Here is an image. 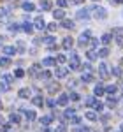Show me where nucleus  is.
<instances>
[{
	"label": "nucleus",
	"mask_w": 123,
	"mask_h": 132,
	"mask_svg": "<svg viewBox=\"0 0 123 132\" xmlns=\"http://www.w3.org/2000/svg\"><path fill=\"white\" fill-rule=\"evenodd\" d=\"M69 65H71V69H74V71H77V69L81 67V62H79L77 53H72V55H71V62H69Z\"/></svg>",
	"instance_id": "1"
},
{
	"label": "nucleus",
	"mask_w": 123,
	"mask_h": 132,
	"mask_svg": "<svg viewBox=\"0 0 123 132\" xmlns=\"http://www.w3.org/2000/svg\"><path fill=\"white\" fill-rule=\"evenodd\" d=\"M93 11H95V18H99V20H104L107 16V12H106L104 7H93Z\"/></svg>",
	"instance_id": "2"
},
{
	"label": "nucleus",
	"mask_w": 123,
	"mask_h": 132,
	"mask_svg": "<svg viewBox=\"0 0 123 132\" xmlns=\"http://www.w3.org/2000/svg\"><path fill=\"white\" fill-rule=\"evenodd\" d=\"M69 74V69L67 67H56V71H55V76L56 78H65Z\"/></svg>",
	"instance_id": "3"
},
{
	"label": "nucleus",
	"mask_w": 123,
	"mask_h": 132,
	"mask_svg": "<svg viewBox=\"0 0 123 132\" xmlns=\"http://www.w3.org/2000/svg\"><path fill=\"white\" fill-rule=\"evenodd\" d=\"M33 25H35V28H39V30H44L46 28V21H44V18H35V21H33Z\"/></svg>",
	"instance_id": "4"
},
{
	"label": "nucleus",
	"mask_w": 123,
	"mask_h": 132,
	"mask_svg": "<svg viewBox=\"0 0 123 132\" xmlns=\"http://www.w3.org/2000/svg\"><path fill=\"white\" fill-rule=\"evenodd\" d=\"M99 74H100V78H107L109 76V71H107V65L106 63H100L99 65Z\"/></svg>",
	"instance_id": "5"
},
{
	"label": "nucleus",
	"mask_w": 123,
	"mask_h": 132,
	"mask_svg": "<svg viewBox=\"0 0 123 132\" xmlns=\"http://www.w3.org/2000/svg\"><path fill=\"white\" fill-rule=\"evenodd\" d=\"M90 35H92V34H90V32H88V30H86V32H83L81 39H79V46H84L86 42L90 41Z\"/></svg>",
	"instance_id": "6"
},
{
	"label": "nucleus",
	"mask_w": 123,
	"mask_h": 132,
	"mask_svg": "<svg viewBox=\"0 0 123 132\" xmlns=\"http://www.w3.org/2000/svg\"><path fill=\"white\" fill-rule=\"evenodd\" d=\"M67 102H69V95H60L58 101H56V104H58V106H67Z\"/></svg>",
	"instance_id": "7"
},
{
	"label": "nucleus",
	"mask_w": 123,
	"mask_h": 132,
	"mask_svg": "<svg viewBox=\"0 0 123 132\" xmlns=\"http://www.w3.org/2000/svg\"><path fill=\"white\" fill-rule=\"evenodd\" d=\"M77 18H79V20H88V18H90V12L86 9H81L77 12Z\"/></svg>",
	"instance_id": "8"
},
{
	"label": "nucleus",
	"mask_w": 123,
	"mask_h": 132,
	"mask_svg": "<svg viewBox=\"0 0 123 132\" xmlns=\"http://www.w3.org/2000/svg\"><path fill=\"white\" fill-rule=\"evenodd\" d=\"M72 44H74L72 37H65V39H63V48H65V50H71Z\"/></svg>",
	"instance_id": "9"
},
{
	"label": "nucleus",
	"mask_w": 123,
	"mask_h": 132,
	"mask_svg": "<svg viewBox=\"0 0 123 132\" xmlns=\"http://www.w3.org/2000/svg\"><path fill=\"white\" fill-rule=\"evenodd\" d=\"M42 65H46V67L56 65V60H55V58H44V60H42Z\"/></svg>",
	"instance_id": "10"
},
{
	"label": "nucleus",
	"mask_w": 123,
	"mask_h": 132,
	"mask_svg": "<svg viewBox=\"0 0 123 132\" xmlns=\"http://www.w3.org/2000/svg\"><path fill=\"white\" fill-rule=\"evenodd\" d=\"M53 16H55V20H63V18H65V12H63L61 9H58V11L53 12Z\"/></svg>",
	"instance_id": "11"
},
{
	"label": "nucleus",
	"mask_w": 123,
	"mask_h": 132,
	"mask_svg": "<svg viewBox=\"0 0 123 132\" xmlns=\"http://www.w3.org/2000/svg\"><path fill=\"white\" fill-rule=\"evenodd\" d=\"M41 9L49 11L51 9V2H49V0H41Z\"/></svg>",
	"instance_id": "12"
},
{
	"label": "nucleus",
	"mask_w": 123,
	"mask_h": 132,
	"mask_svg": "<svg viewBox=\"0 0 123 132\" xmlns=\"http://www.w3.org/2000/svg\"><path fill=\"white\" fill-rule=\"evenodd\" d=\"M4 51H5V55H7V56H12V55L16 53V48H12V46H5Z\"/></svg>",
	"instance_id": "13"
},
{
	"label": "nucleus",
	"mask_w": 123,
	"mask_h": 132,
	"mask_svg": "<svg viewBox=\"0 0 123 132\" xmlns=\"http://www.w3.org/2000/svg\"><path fill=\"white\" fill-rule=\"evenodd\" d=\"M21 28L27 32V34H32V32H33V27H32L30 23H23V27H21Z\"/></svg>",
	"instance_id": "14"
},
{
	"label": "nucleus",
	"mask_w": 123,
	"mask_h": 132,
	"mask_svg": "<svg viewBox=\"0 0 123 132\" xmlns=\"http://www.w3.org/2000/svg\"><path fill=\"white\" fill-rule=\"evenodd\" d=\"M51 120H53L51 116H42V118H41V123L44 125V127H48V125L51 123Z\"/></svg>",
	"instance_id": "15"
},
{
	"label": "nucleus",
	"mask_w": 123,
	"mask_h": 132,
	"mask_svg": "<svg viewBox=\"0 0 123 132\" xmlns=\"http://www.w3.org/2000/svg\"><path fill=\"white\" fill-rule=\"evenodd\" d=\"M44 42L51 48V46H55V42H56V41H55V37H51V35H49V37H44Z\"/></svg>",
	"instance_id": "16"
},
{
	"label": "nucleus",
	"mask_w": 123,
	"mask_h": 132,
	"mask_svg": "<svg viewBox=\"0 0 123 132\" xmlns=\"http://www.w3.org/2000/svg\"><path fill=\"white\" fill-rule=\"evenodd\" d=\"M93 108H95V111L100 113L104 109V104H102V102H99V101H95V102H93Z\"/></svg>",
	"instance_id": "17"
},
{
	"label": "nucleus",
	"mask_w": 123,
	"mask_h": 132,
	"mask_svg": "<svg viewBox=\"0 0 123 132\" xmlns=\"http://www.w3.org/2000/svg\"><path fill=\"white\" fill-rule=\"evenodd\" d=\"M9 118H11V122H12V123H20V120H21L20 114H16V113H11Z\"/></svg>",
	"instance_id": "18"
},
{
	"label": "nucleus",
	"mask_w": 123,
	"mask_h": 132,
	"mask_svg": "<svg viewBox=\"0 0 123 132\" xmlns=\"http://www.w3.org/2000/svg\"><path fill=\"white\" fill-rule=\"evenodd\" d=\"M25 114H27V120H35V113L33 111H28V109H25Z\"/></svg>",
	"instance_id": "19"
},
{
	"label": "nucleus",
	"mask_w": 123,
	"mask_h": 132,
	"mask_svg": "<svg viewBox=\"0 0 123 132\" xmlns=\"http://www.w3.org/2000/svg\"><path fill=\"white\" fill-rule=\"evenodd\" d=\"M32 102H33L35 106H42V104H44V101H42V97H39V95H37V97H33V99H32Z\"/></svg>",
	"instance_id": "20"
},
{
	"label": "nucleus",
	"mask_w": 123,
	"mask_h": 132,
	"mask_svg": "<svg viewBox=\"0 0 123 132\" xmlns=\"http://www.w3.org/2000/svg\"><path fill=\"white\" fill-rule=\"evenodd\" d=\"M83 81H84V83H90V81H93V76L90 74V72H86V74H83Z\"/></svg>",
	"instance_id": "21"
},
{
	"label": "nucleus",
	"mask_w": 123,
	"mask_h": 132,
	"mask_svg": "<svg viewBox=\"0 0 123 132\" xmlns=\"http://www.w3.org/2000/svg\"><path fill=\"white\" fill-rule=\"evenodd\" d=\"M107 55H109V50H107V48H102V50L99 51V56H100V58H106Z\"/></svg>",
	"instance_id": "22"
},
{
	"label": "nucleus",
	"mask_w": 123,
	"mask_h": 132,
	"mask_svg": "<svg viewBox=\"0 0 123 132\" xmlns=\"http://www.w3.org/2000/svg\"><path fill=\"white\" fill-rule=\"evenodd\" d=\"M106 92H107L109 95H114V93H116V86H114V85H109V86L106 88Z\"/></svg>",
	"instance_id": "23"
},
{
	"label": "nucleus",
	"mask_w": 123,
	"mask_h": 132,
	"mask_svg": "<svg viewBox=\"0 0 123 132\" xmlns=\"http://www.w3.org/2000/svg\"><path fill=\"white\" fill-rule=\"evenodd\" d=\"M23 9L30 12V11H33V4H30V2H25V4H23Z\"/></svg>",
	"instance_id": "24"
},
{
	"label": "nucleus",
	"mask_w": 123,
	"mask_h": 132,
	"mask_svg": "<svg viewBox=\"0 0 123 132\" xmlns=\"http://www.w3.org/2000/svg\"><path fill=\"white\" fill-rule=\"evenodd\" d=\"M104 93V86L102 85H97V86H95V95H102Z\"/></svg>",
	"instance_id": "25"
},
{
	"label": "nucleus",
	"mask_w": 123,
	"mask_h": 132,
	"mask_svg": "<svg viewBox=\"0 0 123 132\" xmlns=\"http://www.w3.org/2000/svg\"><path fill=\"white\" fill-rule=\"evenodd\" d=\"M0 65H2V67H7V65H11V60L4 56V58H0Z\"/></svg>",
	"instance_id": "26"
},
{
	"label": "nucleus",
	"mask_w": 123,
	"mask_h": 132,
	"mask_svg": "<svg viewBox=\"0 0 123 132\" xmlns=\"http://www.w3.org/2000/svg\"><path fill=\"white\" fill-rule=\"evenodd\" d=\"M100 41H102V44H109V42H111V35H109V34H106V35H102V39H100Z\"/></svg>",
	"instance_id": "27"
},
{
	"label": "nucleus",
	"mask_w": 123,
	"mask_h": 132,
	"mask_svg": "<svg viewBox=\"0 0 123 132\" xmlns=\"http://www.w3.org/2000/svg\"><path fill=\"white\" fill-rule=\"evenodd\" d=\"M48 90L51 92V93H55V92H58V90H60V86H58V83H56V85L53 83V85H49V88H48Z\"/></svg>",
	"instance_id": "28"
},
{
	"label": "nucleus",
	"mask_w": 123,
	"mask_h": 132,
	"mask_svg": "<svg viewBox=\"0 0 123 132\" xmlns=\"http://www.w3.org/2000/svg\"><path fill=\"white\" fill-rule=\"evenodd\" d=\"M63 27H65V28H74V23L69 21V20H63Z\"/></svg>",
	"instance_id": "29"
},
{
	"label": "nucleus",
	"mask_w": 123,
	"mask_h": 132,
	"mask_svg": "<svg viewBox=\"0 0 123 132\" xmlns=\"http://www.w3.org/2000/svg\"><path fill=\"white\" fill-rule=\"evenodd\" d=\"M86 118L93 122V120H97V114H95V113H92V111H88V113H86Z\"/></svg>",
	"instance_id": "30"
},
{
	"label": "nucleus",
	"mask_w": 123,
	"mask_h": 132,
	"mask_svg": "<svg viewBox=\"0 0 123 132\" xmlns=\"http://www.w3.org/2000/svg\"><path fill=\"white\" fill-rule=\"evenodd\" d=\"M37 71H39V65H32V67H30V71H28V72H30L32 76H35V74H37Z\"/></svg>",
	"instance_id": "31"
},
{
	"label": "nucleus",
	"mask_w": 123,
	"mask_h": 132,
	"mask_svg": "<svg viewBox=\"0 0 123 132\" xmlns=\"http://www.w3.org/2000/svg\"><path fill=\"white\" fill-rule=\"evenodd\" d=\"M28 95H30V90H27V88L20 90V97H28Z\"/></svg>",
	"instance_id": "32"
},
{
	"label": "nucleus",
	"mask_w": 123,
	"mask_h": 132,
	"mask_svg": "<svg viewBox=\"0 0 123 132\" xmlns=\"http://www.w3.org/2000/svg\"><path fill=\"white\" fill-rule=\"evenodd\" d=\"M107 106H109V108H114V106H116V99L109 97V99H107Z\"/></svg>",
	"instance_id": "33"
},
{
	"label": "nucleus",
	"mask_w": 123,
	"mask_h": 132,
	"mask_svg": "<svg viewBox=\"0 0 123 132\" xmlns=\"http://www.w3.org/2000/svg\"><path fill=\"white\" fill-rule=\"evenodd\" d=\"M9 90V83H0V92H7Z\"/></svg>",
	"instance_id": "34"
},
{
	"label": "nucleus",
	"mask_w": 123,
	"mask_h": 132,
	"mask_svg": "<svg viewBox=\"0 0 123 132\" xmlns=\"http://www.w3.org/2000/svg\"><path fill=\"white\" fill-rule=\"evenodd\" d=\"M86 55H88V58H90V60H97V55H95V51H88Z\"/></svg>",
	"instance_id": "35"
},
{
	"label": "nucleus",
	"mask_w": 123,
	"mask_h": 132,
	"mask_svg": "<svg viewBox=\"0 0 123 132\" xmlns=\"http://www.w3.org/2000/svg\"><path fill=\"white\" fill-rule=\"evenodd\" d=\"M11 127H12L11 123H4V125H2V130H4V132H9V130H11Z\"/></svg>",
	"instance_id": "36"
},
{
	"label": "nucleus",
	"mask_w": 123,
	"mask_h": 132,
	"mask_svg": "<svg viewBox=\"0 0 123 132\" xmlns=\"http://www.w3.org/2000/svg\"><path fill=\"white\" fill-rule=\"evenodd\" d=\"M12 79H14V78H12V76H9V74H5V76H4V81H5V83H9V85L12 83Z\"/></svg>",
	"instance_id": "37"
},
{
	"label": "nucleus",
	"mask_w": 123,
	"mask_h": 132,
	"mask_svg": "<svg viewBox=\"0 0 123 132\" xmlns=\"http://www.w3.org/2000/svg\"><path fill=\"white\" fill-rule=\"evenodd\" d=\"M65 60H67V58H65V55H58V56H56V62H58V63H63Z\"/></svg>",
	"instance_id": "38"
},
{
	"label": "nucleus",
	"mask_w": 123,
	"mask_h": 132,
	"mask_svg": "<svg viewBox=\"0 0 123 132\" xmlns=\"http://www.w3.org/2000/svg\"><path fill=\"white\" fill-rule=\"evenodd\" d=\"M69 99H72V101H79V93H76V92H74V93L69 95Z\"/></svg>",
	"instance_id": "39"
},
{
	"label": "nucleus",
	"mask_w": 123,
	"mask_h": 132,
	"mask_svg": "<svg viewBox=\"0 0 123 132\" xmlns=\"http://www.w3.org/2000/svg\"><path fill=\"white\" fill-rule=\"evenodd\" d=\"M93 102H95V99H93V97H88V99L84 101V104H86V106H93Z\"/></svg>",
	"instance_id": "40"
},
{
	"label": "nucleus",
	"mask_w": 123,
	"mask_h": 132,
	"mask_svg": "<svg viewBox=\"0 0 123 132\" xmlns=\"http://www.w3.org/2000/svg\"><path fill=\"white\" fill-rule=\"evenodd\" d=\"M5 16H7V9L0 7V20H2V18H5Z\"/></svg>",
	"instance_id": "41"
},
{
	"label": "nucleus",
	"mask_w": 123,
	"mask_h": 132,
	"mask_svg": "<svg viewBox=\"0 0 123 132\" xmlns=\"http://www.w3.org/2000/svg\"><path fill=\"white\" fill-rule=\"evenodd\" d=\"M113 74H114V76H121V69H120V67H114Z\"/></svg>",
	"instance_id": "42"
},
{
	"label": "nucleus",
	"mask_w": 123,
	"mask_h": 132,
	"mask_svg": "<svg viewBox=\"0 0 123 132\" xmlns=\"http://www.w3.org/2000/svg\"><path fill=\"white\" fill-rule=\"evenodd\" d=\"M23 74H25V72L21 71V69H18V71L14 72V76H16V78H23Z\"/></svg>",
	"instance_id": "43"
},
{
	"label": "nucleus",
	"mask_w": 123,
	"mask_h": 132,
	"mask_svg": "<svg viewBox=\"0 0 123 132\" xmlns=\"http://www.w3.org/2000/svg\"><path fill=\"white\" fill-rule=\"evenodd\" d=\"M41 78H42V79H49V78H51V74H49V72H42Z\"/></svg>",
	"instance_id": "44"
},
{
	"label": "nucleus",
	"mask_w": 123,
	"mask_h": 132,
	"mask_svg": "<svg viewBox=\"0 0 123 132\" xmlns=\"http://www.w3.org/2000/svg\"><path fill=\"white\" fill-rule=\"evenodd\" d=\"M55 132H67V129H65V125H60V127H56Z\"/></svg>",
	"instance_id": "45"
},
{
	"label": "nucleus",
	"mask_w": 123,
	"mask_h": 132,
	"mask_svg": "<svg viewBox=\"0 0 123 132\" xmlns=\"http://www.w3.org/2000/svg\"><path fill=\"white\" fill-rule=\"evenodd\" d=\"M56 4H58L60 7H65V5H67V0H56Z\"/></svg>",
	"instance_id": "46"
},
{
	"label": "nucleus",
	"mask_w": 123,
	"mask_h": 132,
	"mask_svg": "<svg viewBox=\"0 0 123 132\" xmlns=\"http://www.w3.org/2000/svg\"><path fill=\"white\" fill-rule=\"evenodd\" d=\"M9 30H11V32H18V30H20V27H18V25H11Z\"/></svg>",
	"instance_id": "47"
},
{
	"label": "nucleus",
	"mask_w": 123,
	"mask_h": 132,
	"mask_svg": "<svg viewBox=\"0 0 123 132\" xmlns=\"http://www.w3.org/2000/svg\"><path fill=\"white\" fill-rule=\"evenodd\" d=\"M48 30H49V32H55V30H56V25H55V23H51V25L48 27Z\"/></svg>",
	"instance_id": "48"
},
{
	"label": "nucleus",
	"mask_w": 123,
	"mask_h": 132,
	"mask_svg": "<svg viewBox=\"0 0 123 132\" xmlns=\"http://www.w3.org/2000/svg\"><path fill=\"white\" fill-rule=\"evenodd\" d=\"M72 123H81V118H79V116H74V118H72Z\"/></svg>",
	"instance_id": "49"
},
{
	"label": "nucleus",
	"mask_w": 123,
	"mask_h": 132,
	"mask_svg": "<svg viewBox=\"0 0 123 132\" xmlns=\"http://www.w3.org/2000/svg\"><path fill=\"white\" fill-rule=\"evenodd\" d=\"M48 106H49V108H55V106H56V102L51 99V101H48Z\"/></svg>",
	"instance_id": "50"
},
{
	"label": "nucleus",
	"mask_w": 123,
	"mask_h": 132,
	"mask_svg": "<svg viewBox=\"0 0 123 132\" xmlns=\"http://www.w3.org/2000/svg\"><path fill=\"white\" fill-rule=\"evenodd\" d=\"M72 114H74V109H67L65 111V116H72Z\"/></svg>",
	"instance_id": "51"
},
{
	"label": "nucleus",
	"mask_w": 123,
	"mask_h": 132,
	"mask_svg": "<svg viewBox=\"0 0 123 132\" xmlns=\"http://www.w3.org/2000/svg\"><path fill=\"white\" fill-rule=\"evenodd\" d=\"M90 44H92V46H97V44H99V41H97V39H92V41H90Z\"/></svg>",
	"instance_id": "52"
},
{
	"label": "nucleus",
	"mask_w": 123,
	"mask_h": 132,
	"mask_svg": "<svg viewBox=\"0 0 123 132\" xmlns=\"http://www.w3.org/2000/svg\"><path fill=\"white\" fill-rule=\"evenodd\" d=\"M72 4H83V2H84V0H71Z\"/></svg>",
	"instance_id": "53"
},
{
	"label": "nucleus",
	"mask_w": 123,
	"mask_h": 132,
	"mask_svg": "<svg viewBox=\"0 0 123 132\" xmlns=\"http://www.w3.org/2000/svg\"><path fill=\"white\" fill-rule=\"evenodd\" d=\"M79 132H92V130H90V129H86V127H84V129H81V130H79Z\"/></svg>",
	"instance_id": "54"
},
{
	"label": "nucleus",
	"mask_w": 123,
	"mask_h": 132,
	"mask_svg": "<svg viewBox=\"0 0 123 132\" xmlns=\"http://www.w3.org/2000/svg\"><path fill=\"white\" fill-rule=\"evenodd\" d=\"M116 2H123V0H116Z\"/></svg>",
	"instance_id": "55"
},
{
	"label": "nucleus",
	"mask_w": 123,
	"mask_h": 132,
	"mask_svg": "<svg viewBox=\"0 0 123 132\" xmlns=\"http://www.w3.org/2000/svg\"><path fill=\"white\" fill-rule=\"evenodd\" d=\"M0 123H2V118H0Z\"/></svg>",
	"instance_id": "56"
},
{
	"label": "nucleus",
	"mask_w": 123,
	"mask_h": 132,
	"mask_svg": "<svg viewBox=\"0 0 123 132\" xmlns=\"http://www.w3.org/2000/svg\"><path fill=\"white\" fill-rule=\"evenodd\" d=\"M121 130H123V125H121Z\"/></svg>",
	"instance_id": "57"
}]
</instances>
